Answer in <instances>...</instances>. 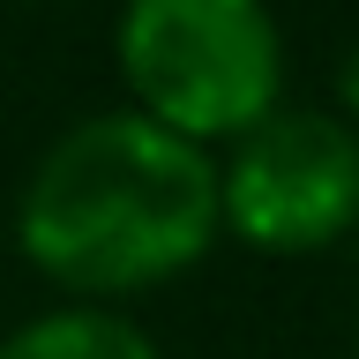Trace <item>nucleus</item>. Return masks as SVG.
<instances>
[{"label":"nucleus","mask_w":359,"mask_h":359,"mask_svg":"<svg viewBox=\"0 0 359 359\" xmlns=\"http://www.w3.org/2000/svg\"><path fill=\"white\" fill-rule=\"evenodd\" d=\"M217 240V150L142 120L135 105L60 128L15 195L22 262L90 307H120L195 269Z\"/></svg>","instance_id":"nucleus-1"},{"label":"nucleus","mask_w":359,"mask_h":359,"mask_svg":"<svg viewBox=\"0 0 359 359\" xmlns=\"http://www.w3.org/2000/svg\"><path fill=\"white\" fill-rule=\"evenodd\" d=\"M112 60L128 105L187 142H240L285 105V30L269 0H120Z\"/></svg>","instance_id":"nucleus-2"},{"label":"nucleus","mask_w":359,"mask_h":359,"mask_svg":"<svg viewBox=\"0 0 359 359\" xmlns=\"http://www.w3.org/2000/svg\"><path fill=\"white\" fill-rule=\"evenodd\" d=\"M359 224V128L330 105H277L217 157V232L255 255H314Z\"/></svg>","instance_id":"nucleus-3"},{"label":"nucleus","mask_w":359,"mask_h":359,"mask_svg":"<svg viewBox=\"0 0 359 359\" xmlns=\"http://www.w3.org/2000/svg\"><path fill=\"white\" fill-rule=\"evenodd\" d=\"M0 359H165V352L135 314L67 299V307H45L15 330H0Z\"/></svg>","instance_id":"nucleus-4"},{"label":"nucleus","mask_w":359,"mask_h":359,"mask_svg":"<svg viewBox=\"0 0 359 359\" xmlns=\"http://www.w3.org/2000/svg\"><path fill=\"white\" fill-rule=\"evenodd\" d=\"M337 97H344L352 120H359V45H352V60H344V75H337Z\"/></svg>","instance_id":"nucleus-5"},{"label":"nucleus","mask_w":359,"mask_h":359,"mask_svg":"<svg viewBox=\"0 0 359 359\" xmlns=\"http://www.w3.org/2000/svg\"><path fill=\"white\" fill-rule=\"evenodd\" d=\"M352 359H359V314H352Z\"/></svg>","instance_id":"nucleus-6"}]
</instances>
